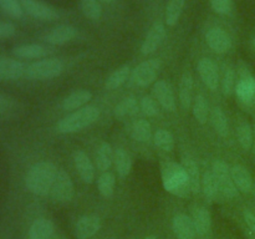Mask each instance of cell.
<instances>
[{
	"label": "cell",
	"mask_w": 255,
	"mask_h": 239,
	"mask_svg": "<svg viewBox=\"0 0 255 239\" xmlns=\"http://www.w3.org/2000/svg\"><path fill=\"white\" fill-rule=\"evenodd\" d=\"M57 172L59 169L51 162H37L30 167L25 177L26 189L36 196H47L51 191Z\"/></svg>",
	"instance_id": "cell-1"
},
{
	"label": "cell",
	"mask_w": 255,
	"mask_h": 239,
	"mask_svg": "<svg viewBox=\"0 0 255 239\" xmlns=\"http://www.w3.org/2000/svg\"><path fill=\"white\" fill-rule=\"evenodd\" d=\"M162 181L166 191L174 196L187 197L192 192L186 169L176 162H167L162 166Z\"/></svg>",
	"instance_id": "cell-2"
},
{
	"label": "cell",
	"mask_w": 255,
	"mask_h": 239,
	"mask_svg": "<svg viewBox=\"0 0 255 239\" xmlns=\"http://www.w3.org/2000/svg\"><path fill=\"white\" fill-rule=\"evenodd\" d=\"M99 117V107L89 105V106L79 109L77 111L69 115V116L64 117L57 123V131L60 133H74V132L81 131V129L86 128V127H89L94 122H96Z\"/></svg>",
	"instance_id": "cell-3"
},
{
	"label": "cell",
	"mask_w": 255,
	"mask_h": 239,
	"mask_svg": "<svg viewBox=\"0 0 255 239\" xmlns=\"http://www.w3.org/2000/svg\"><path fill=\"white\" fill-rule=\"evenodd\" d=\"M64 71V64L56 57L39 60L26 67L25 75L31 80H50L59 76Z\"/></svg>",
	"instance_id": "cell-4"
},
{
	"label": "cell",
	"mask_w": 255,
	"mask_h": 239,
	"mask_svg": "<svg viewBox=\"0 0 255 239\" xmlns=\"http://www.w3.org/2000/svg\"><path fill=\"white\" fill-rule=\"evenodd\" d=\"M162 62L158 59H149L141 62L132 71V82L139 87H146L154 82L161 71Z\"/></svg>",
	"instance_id": "cell-5"
},
{
	"label": "cell",
	"mask_w": 255,
	"mask_h": 239,
	"mask_svg": "<svg viewBox=\"0 0 255 239\" xmlns=\"http://www.w3.org/2000/svg\"><path fill=\"white\" fill-rule=\"evenodd\" d=\"M50 196L54 201L61 202H70L75 196V187L74 182H72L71 177L64 171V169H59L55 178L54 184L50 191Z\"/></svg>",
	"instance_id": "cell-6"
},
{
	"label": "cell",
	"mask_w": 255,
	"mask_h": 239,
	"mask_svg": "<svg viewBox=\"0 0 255 239\" xmlns=\"http://www.w3.org/2000/svg\"><path fill=\"white\" fill-rule=\"evenodd\" d=\"M212 171L218 181L221 193H223V196L227 198H234L238 194V188L234 184L228 164L224 161H216L213 163Z\"/></svg>",
	"instance_id": "cell-7"
},
{
	"label": "cell",
	"mask_w": 255,
	"mask_h": 239,
	"mask_svg": "<svg viewBox=\"0 0 255 239\" xmlns=\"http://www.w3.org/2000/svg\"><path fill=\"white\" fill-rule=\"evenodd\" d=\"M236 94L242 104H255V77L248 71V69H242L241 72H239V80L237 81Z\"/></svg>",
	"instance_id": "cell-8"
},
{
	"label": "cell",
	"mask_w": 255,
	"mask_h": 239,
	"mask_svg": "<svg viewBox=\"0 0 255 239\" xmlns=\"http://www.w3.org/2000/svg\"><path fill=\"white\" fill-rule=\"evenodd\" d=\"M20 2H21L24 11L35 19L51 21L59 16L54 7L47 5L46 2L41 1V0H20Z\"/></svg>",
	"instance_id": "cell-9"
},
{
	"label": "cell",
	"mask_w": 255,
	"mask_h": 239,
	"mask_svg": "<svg viewBox=\"0 0 255 239\" xmlns=\"http://www.w3.org/2000/svg\"><path fill=\"white\" fill-rule=\"evenodd\" d=\"M166 37V27L161 21H156L147 32L143 42H142L141 51L143 55H149L156 51Z\"/></svg>",
	"instance_id": "cell-10"
},
{
	"label": "cell",
	"mask_w": 255,
	"mask_h": 239,
	"mask_svg": "<svg viewBox=\"0 0 255 239\" xmlns=\"http://www.w3.org/2000/svg\"><path fill=\"white\" fill-rule=\"evenodd\" d=\"M208 46L218 54H226L232 47V39L221 27H212L206 35Z\"/></svg>",
	"instance_id": "cell-11"
},
{
	"label": "cell",
	"mask_w": 255,
	"mask_h": 239,
	"mask_svg": "<svg viewBox=\"0 0 255 239\" xmlns=\"http://www.w3.org/2000/svg\"><path fill=\"white\" fill-rule=\"evenodd\" d=\"M153 96L161 104V106L163 109H166L167 111H176V97H174V92L168 82L164 81V80L157 81L153 86Z\"/></svg>",
	"instance_id": "cell-12"
},
{
	"label": "cell",
	"mask_w": 255,
	"mask_h": 239,
	"mask_svg": "<svg viewBox=\"0 0 255 239\" xmlns=\"http://www.w3.org/2000/svg\"><path fill=\"white\" fill-rule=\"evenodd\" d=\"M198 72L204 85L211 90H217L219 86V72L216 62L212 59L204 57L198 62Z\"/></svg>",
	"instance_id": "cell-13"
},
{
	"label": "cell",
	"mask_w": 255,
	"mask_h": 239,
	"mask_svg": "<svg viewBox=\"0 0 255 239\" xmlns=\"http://www.w3.org/2000/svg\"><path fill=\"white\" fill-rule=\"evenodd\" d=\"M101 228V221L95 214L84 216L77 221L75 234L79 239H89L94 237Z\"/></svg>",
	"instance_id": "cell-14"
},
{
	"label": "cell",
	"mask_w": 255,
	"mask_h": 239,
	"mask_svg": "<svg viewBox=\"0 0 255 239\" xmlns=\"http://www.w3.org/2000/svg\"><path fill=\"white\" fill-rule=\"evenodd\" d=\"M25 69L24 64L19 60L10 59V57H0V80L11 81V80H19L24 76Z\"/></svg>",
	"instance_id": "cell-15"
},
{
	"label": "cell",
	"mask_w": 255,
	"mask_h": 239,
	"mask_svg": "<svg viewBox=\"0 0 255 239\" xmlns=\"http://www.w3.org/2000/svg\"><path fill=\"white\" fill-rule=\"evenodd\" d=\"M172 227L178 239H196L197 231L193 219L187 214H177L173 218Z\"/></svg>",
	"instance_id": "cell-16"
},
{
	"label": "cell",
	"mask_w": 255,
	"mask_h": 239,
	"mask_svg": "<svg viewBox=\"0 0 255 239\" xmlns=\"http://www.w3.org/2000/svg\"><path fill=\"white\" fill-rule=\"evenodd\" d=\"M74 163L82 181L85 183H92L95 179V168L89 156L84 151H76L74 153Z\"/></svg>",
	"instance_id": "cell-17"
},
{
	"label": "cell",
	"mask_w": 255,
	"mask_h": 239,
	"mask_svg": "<svg viewBox=\"0 0 255 239\" xmlns=\"http://www.w3.org/2000/svg\"><path fill=\"white\" fill-rule=\"evenodd\" d=\"M76 35V27L71 26V25H59V26L54 27L51 31L47 32L45 40L51 45H64L75 39Z\"/></svg>",
	"instance_id": "cell-18"
},
{
	"label": "cell",
	"mask_w": 255,
	"mask_h": 239,
	"mask_svg": "<svg viewBox=\"0 0 255 239\" xmlns=\"http://www.w3.org/2000/svg\"><path fill=\"white\" fill-rule=\"evenodd\" d=\"M232 178L238 191L248 193L253 189V178L248 169L242 164H236L231 168Z\"/></svg>",
	"instance_id": "cell-19"
},
{
	"label": "cell",
	"mask_w": 255,
	"mask_h": 239,
	"mask_svg": "<svg viewBox=\"0 0 255 239\" xmlns=\"http://www.w3.org/2000/svg\"><path fill=\"white\" fill-rule=\"evenodd\" d=\"M54 231V223L50 219L39 218L30 227L27 239H50Z\"/></svg>",
	"instance_id": "cell-20"
},
{
	"label": "cell",
	"mask_w": 255,
	"mask_h": 239,
	"mask_svg": "<svg viewBox=\"0 0 255 239\" xmlns=\"http://www.w3.org/2000/svg\"><path fill=\"white\" fill-rule=\"evenodd\" d=\"M47 49L39 44H25L16 46L12 50V54L19 59H42L47 55Z\"/></svg>",
	"instance_id": "cell-21"
},
{
	"label": "cell",
	"mask_w": 255,
	"mask_h": 239,
	"mask_svg": "<svg viewBox=\"0 0 255 239\" xmlns=\"http://www.w3.org/2000/svg\"><path fill=\"white\" fill-rule=\"evenodd\" d=\"M92 99V94L87 90H77L70 94L62 102V109L66 111L71 110H77L85 107V105L89 104L90 100Z\"/></svg>",
	"instance_id": "cell-22"
},
{
	"label": "cell",
	"mask_w": 255,
	"mask_h": 239,
	"mask_svg": "<svg viewBox=\"0 0 255 239\" xmlns=\"http://www.w3.org/2000/svg\"><path fill=\"white\" fill-rule=\"evenodd\" d=\"M192 219H193L197 234H199V236H206L211 231V213L204 207H197V208H194L193 214H192Z\"/></svg>",
	"instance_id": "cell-23"
},
{
	"label": "cell",
	"mask_w": 255,
	"mask_h": 239,
	"mask_svg": "<svg viewBox=\"0 0 255 239\" xmlns=\"http://www.w3.org/2000/svg\"><path fill=\"white\" fill-rule=\"evenodd\" d=\"M182 166L184 167L187 174H188L191 191L193 192V193H198L199 189H201V182H202L198 166H197L196 162H194L192 158H189V157H184L183 161H182Z\"/></svg>",
	"instance_id": "cell-24"
},
{
	"label": "cell",
	"mask_w": 255,
	"mask_h": 239,
	"mask_svg": "<svg viewBox=\"0 0 255 239\" xmlns=\"http://www.w3.org/2000/svg\"><path fill=\"white\" fill-rule=\"evenodd\" d=\"M192 92H193V77L189 72H184L179 84V101L183 109H189L191 106Z\"/></svg>",
	"instance_id": "cell-25"
},
{
	"label": "cell",
	"mask_w": 255,
	"mask_h": 239,
	"mask_svg": "<svg viewBox=\"0 0 255 239\" xmlns=\"http://www.w3.org/2000/svg\"><path fill=\"white\" fill-rule=\"evenodd\" d=\"M137 111H138V102L133 96H128L116 105L114 114L117 119H125V117L133 116Z\"/></svg>",
	"instance_id": "cell-26"
},
{
	"label": "cell",
	"mask_w": 255,
	"mask_h": 239,
	"mask_svg": "<svg viewBox=\"0 0 255 239\" xmlns=\"http://www.w3.org/2000/svg\"><path fill=\"white\" fill-rule=\"evenodd\" d=\"M129 72H131V69H129L128 65H122L119 69L115 70L106 80V89L109 90H116L119 87H121L125 82L127 81L129 76Z\"/></svg>",
	"instance_id": "cell-27"
},
{
	"label": "cell",
	"mask_w": 255,
	"mask_h": 239,
	"mask_svg": "<svg viewBox=\"0 0 255 239\" xmlns=\"http://www.w3.org/2000/svg\"><path fill=\"white\" fill-rule=\"evenodd\" d=\"M201 188L203 191L204 196L208 199H216L219 194V184L217 181L216 176H214L213 171L206 172L202 177Z\"/></svg>",
	"instance_id": "cell-28"
},
{
	"label": "cell",
	"mask_w": 255,
	"mask_h": 239,
	"mask_svg": "<svg viewBox=\"0 0 255 239\" xmlns=\"http://www.w3.org/2000/svg\"><path fill=\"white\" fill-rule=\"evenodd\" d=\"M115 152L112 151V147L109 143L104 142V143L100 146L99 152H97V158H96V164L97 168L102 172H107L109 168L111 167L112 162H114Z\"/></svg>",
	"instance_id": "cell-29"
},
{
	"label": "cell",
	"mask_w": 255,
	"mask_h": 239,
	"mask_svg": "<svg viewBox=\"0 0 255 239\" xmlns=\"http://www.w3.org/2000/svg\"><path fill=\"white\" fill-rule=\"evenodd\" d=\"M186 0H169L166 7V22L168 26H174L183 12Z\"/></svg>",
	"instance_id": "cell-30"
},
{
	"label": "cell",
	"mask_w": 255,
	"mask_h": 239,
	"mask_svg": "<svg viewBox=\"0 0 255 239\" xmlns=\"http://www.w3.org/2000/svg\"><path fill=\"white\" fill-rule=\"evenodd\" d=\"M115 166H116L117 172L121 177H126L131 172L132 168V159L129 154L125 151L124 148H119L115 152L114 157Z\"/></svg>",
	"instance_id": "cell-31"
},
{
	"label": "cell",
	"mask_w": 255,
	"mask_h": 239,
	"mask_svg": "<svg viewBox=\"0 0 255 239\" xmlns=\"http://www.w3.org/2000/svg\"><path fill=\"white\" fill-rule=\"evenodd\" d=\"M211 121L213 124L214 129H216L217 133L222 137H226L229 132V124L228 120H227L226 114L222 111L221 109L216 107V109L212 110L211 112Z\"/></svg>",
	"instance_id": "cell-32"
},
{
	"label": "cell",
	"mask_w": 255,
	"mask_h": 239,
	"mask_svg": "<svg viewBox=\"0 0 255 239\" xmlns=\"http://www.w3.org/2000/svg\"><path fill=\"white\" fill-rule=\"evenodd\" d=\"M115 186H116V178L111 172H104L100 176L99 182H97V188L102 196L106 197V198L114 196Z\"/></svg>",
	"instance_id": "cell-33"
},
{
	"label": "cell",
	"mask_w": 255,
	"mask_h": 239,
	"mask_svg": "<svg viewBox=\"0 0 255 239\" xmlns=\"http://www.w3.org/2000/svg\"><path fill=\"white\" fill-rule=\"evenodd\" d=\"M131 134L138 142H147L151 139V124L146 120H138L132 124Z\"/></svg>",
	"instance_id": "cell-34"
},
{
	"label": "cell",
	"mask_w": 255,
	"mask_h": 239,
	"mask_svg": "<svg viewBox=\"0 0 255 239\" xmlns=\"http://www.w3.org/2000/svg\"><path fill=\"white\" fill-rule=\"evenodd\" d=\"M81 10L87 19L97 21L102 16V7L99 0H81Z\"/></svg>",
	"instance_id": "cell-35"
},
{
	"label": "cell",
	"mask_w": 255,
	"mask_h": 239,
	"mask_svg": "<svg viewBox=\"0 0 255 239\" xmlns=\"http://www.w3.org/2000/svg\"><path fill=\"white\" fill-rule=\"evenodd\" d=\"M237 136H238V141L241 146L244 149H251L253 146V127L248 123V122H242L237 128Z\"/></svg>",
	"instance_id": "cell-36"
},
{
	"label": "cell",
	"mask_w": 255,
	"mask_h": 239,
	"mask_svg": "<svg viewBox=\"0 0 255 239\" xmlns=\"http://www.w3.org/2000/svg\"><path fill=\"white\" fill-rule=\"evenodd\" d=\"M154 144L163 151H172L174 147V137L167 129H158L153 136Z\"/></svg>",
	"instance_id": "cell-37"
},
{
	"label": "cell",
	"mask_w": 255,
	"mask_h": 239,
	"mask_svg": "<svg viewBox=\"0 0 255 239\" xmlns=\"http://www.w3.org/2000/svg\"><path fill=\"white\" fill-rule=\"evenodd\" d=\"M193 115L199 123L204 124L207 121H208L209 109H208V104H207L203 95H198V96L196 97V100H194Z\"/></svg>",
	"instance_id": "cell-38"
},
{
	"label": "cell",
	"mask_w": 255,
	"mask_h": 239,
	"mask_svg": "<svg viewBox=\"0 0 255 239\" xmlns=\"http://www.w3.org/2000/svg\"><path fill=\"white\" fill-rule=\"evenodd\" d=\"M0 7L5 14L14 19H20L24 15V9L20 0H0Z\"/></svg>",
	"instance_id": "cell-39"
},
{
	"label": "cell",
	"mask_w": 255,
	"mask_h": 239,
	"mask_svg": "<svg viewBox=\"0 0 255 239\" xmlns=\"http://www.w3.org/2000/svg\"><path fill=\"white\" fill-rule=\"evenodd\" d=\"M237 86V77L236 72L232 67H227L226 71H224L223 80H222V91L226 96H229V95L233 94L236 91Z\"/></svg>",
	"instance_id": "cell-40"
},
{
	"label": "cell",
	"mask_w": 255,
	"mask_h": 239,
	"mask_svg": "<svg viewBox=\"0 0 255 239\" xmlns=\"http://www.w3.org/2000/svg\"><path fill=\"white\" fill-rule=\"evenodd\" d=\"M141 110H142V112H143V114L148 117L157 116L159 112L158 104H157V101L149 96H144L143 99L141 100Z\"/></svg>",
	"instance_id": "cell-41"
},
{
	"label": "cell",
	"mask_w": 255,
	"mask_h": 239,
	"mask_svg": "<svg viewBox=\"0 0 255 239\" xmlns=\"http://www.w3.org/2000/svg\"><path fill=\"white\" fill-rule=\"evenodd\" d=\"M212 9L222 15L231 14L233 10V0H211Z\"/></svg>",
	"instance_id": "cell-42"
},
{
	"label": "cell",
	"mask_w": 255,
	"mask_h": 239,
	"mask_svg": "<svg viewBox=\"0 0 255 239\" xmlns=\"http://www.w3.org/2000/svg\"><path fill=\"white\" fill-rule=\"evenodd\" d=\"M15 32H16V27L14 26V24L6 21H0V40L14 36Z\"/></svg>",
	"instance_id": "cell-43"
},
{
	"label": "cell",
	"mask_w": 255,
	"mask_h": 239,
	"mask_svg": "<svg viewBox=\"0 0 255 239\" xmlns=\"http://www.w3.org/2000/svg\"><path fill=\"white\" fill-rule=\"evenodd\" d=\"M244 219H246L247 224H248V227L251 228V231L255 234V216L254 214L252 213V212L246 211L244 212Z\"/></svg>",
	"instance_id": "cell-44"
},
{
	"label": "cell",
	"mask_w": 255,
	"mask_h": 239,
	"mask_svg": "<svg viewBox=\"0 0 255 239\" xmlns=\"http://www.w3.org/2000/svg\"><path fill=\"white\" fill-rule=\"evenodd\" d=\"M253 132H254V136H253V146H252V149H253V153L255 154V124L253 127Z\"/></svg>",
	"instance_id": "cell-45"
},
{
	"label": "cell",
	"mask_w": 255,
	"mask_h": 239,
	"mask_svg": "<svg viewBox=\"0 0 255 239\" xmlns=\"http://www.w3.org/2000/svg\"><path fill=\"white\" fill-rule=\"evenodd\" d=\"M144 239H157V238L154 236H149V237H147V238H144Z\"/></svg>",
	"instance_id": "cell-46"
},
{
	"label": "cell",
	"mask_w": 255,
	"mask_h": 239,
	"mask_svg": "<svg viewBox=\"0 0 255 239\" xmlns=\"http://www.w3.org/2000/svg\"><path fill=\"white\" fill-rule=\"evenodd\" d=\"M100 1H102V2H112V1H114V0H100Z\"/></svg>",
	"instance_id": "cell-47"
},
{
	"label": "cell",
	"mask_w": 255,
	"mask_h": 239,
	"mask_svg": "<svg viewBox=\"0 0 255 239\" xmlns=\"http://www.w3.org/2000/svg\"><path fill=\"white\" fill-rule=\"evenodd\" d=\"M253 47H254V50H255V37L253 39Z\"/></svg>",
	"instance_id": "cell-48"
}]
</instances>
